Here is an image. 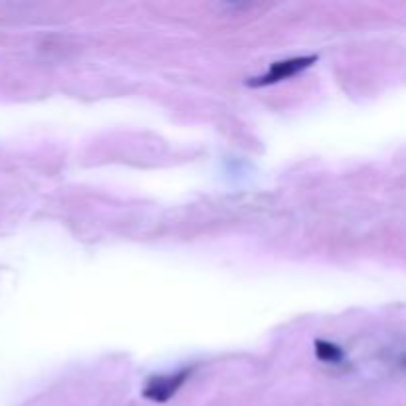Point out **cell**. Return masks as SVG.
<instances>
[{
	"mask_svg": "<svg viewBox=\"0 0 406 406\" xmlns=\"http://www.w3.org/2000/svg\"><path fill=\"white\" fill-rule=\"evenodd\" d=\"M317 62V55H301V58H292V60H283V62H276L268 72L259 77L250 79L248 84L254 88H262V86H270V84H277L281 79H288L292 75L299 74L303 70H307L312 64Z\"/></svg>",
	"mask_w": 406,
	"mask_h": 406,
	"instance_id": "1",
	"label": "cell"
},
{
	"mask_svg": "<svg viewBox=\"0 0 406 406\" xmlns=\"http://www.w3.org/2000/svg\"><path fill=\"white\" fill-rule=\"evenodd\" d=\"M190 370H179L173 375H161V377H153L147 383V387L143 388V396L153 401V403H166L170 401L179 388L185 385Z\"/></svg>",
	"mask_w": 406,
	"mask_h": 406,
	"instance_id": "2",
	"label": "cell"
},
{
	"mask_svg": "<svg viewBox=\"0 0 406 406\" xmlns=\"http://www.w3.org/2000/svg\"><path fill=\"white\" fill-rule=\"evenodd\" d=\"M315 355H317L319 361L331 363V365L341 363V361L345 359V353H343V349H341L339 345L329 343V341H323V339H317V341H315Z\"/></svg>",
	"mask_w": 406,
	"mask_h": 406,
	"instance_id": "3",
	"label": "cell"
}]
</instances>
